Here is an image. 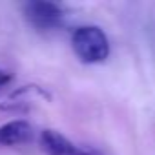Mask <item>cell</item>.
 I'll return each instance as SVG.
<instances>
[{
  "instance_id": "1",
  "label": "cell",
  "mask_w": 155,
  "mask_h": 155,
  "mask_svg": "<svg viewBox=\"0 0 155 155\" xmlns=\"http://www.w3.org/2000/svg\"><path fill=\"white\" fill-rule=\"evenodd\" d=\"M73 51L82 62L97 64L110 57V40L97 26H81L71 37Z\"/></svg>"
},
{
  "instance_id": "2",
  "label": "cell",
  "mask_w": 155,
  "mask_h": 155,
  "mask_svg": "<svg viewBox=\"0 0 155 155\" xmlns=\"http://www.w3.org/2000/svg\"><path fill=\"white\" fill-rule=\"evenodd\" d=\"M24 13L28 20L38 28H53L64 18V9L55 2H44V0H35L28 2L24 8Z\"/></svg>"
},
{
  "instance_id": "6",
  "label": "cell",
  "mask_w": 155,
  "mask_h": 155,
  "mask_svg": "<svg viewBox=\"0 0 155 155\" xmlns=\"http://www.w3.org/2000/svg\"><path fill=\"white\" fill-rule=\"evenodd\" d=\"M9 81H11V77H9V73H6V71H2L0 69V91H2L8 84H9Z\"/></svg>"
},
{
  "instance_id": "4",
  "label": "cell",
  "mask_w": 155,
  "mask_h": 155,
  "mask_svg": "<svg viewBox=\"0 0 155 155\" xmlns=\"http://www.w3.org/2000/svg\"><path fill=\"white\" fill-rule=\"evenodd\" d=\"M40 146L48 155H69L75 148L71 140H68L64 135H60L55 130H46L40 135Z\"/></svg>"
},
{
  "instance_id": "3",
  "label": "cell",
  "mask_w": 155,
  "mask_h": 155,
  "mask_svg": "<svg viewBox=\"0 0 155 155\" xmlns=\"http://www.w3.org/2000/svg\"><path fill=\"white\" fill-rule=\"evenodd\" d=\"M33 126L26 120H11L0 126V146H18L29 142Z\"/></svg>"
},
{
  "instance_id": "5",
  "label": "cell",
  "mask_w": 155,
  "mask_h": 155,
  "mask_svg": "<svg viewBox=\"0 0 155 155\" xmlns=\"http://www.w3.org/2000/svg\"><path fill=\"white\" fill-rule=\"evenodd\" d=\"M69 155H102V153H99L97 150H91V148H81V146H75L73 151H71Z\"/></svg>"
}]
</instances>
